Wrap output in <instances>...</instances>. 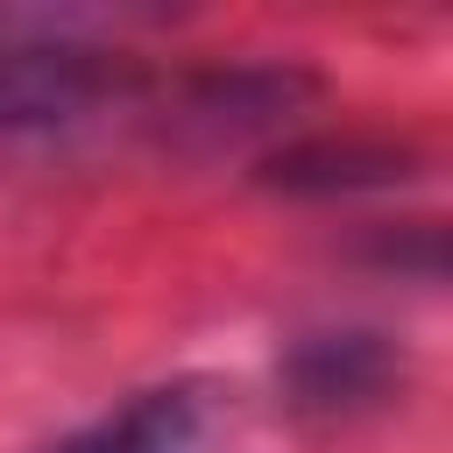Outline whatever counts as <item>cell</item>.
<instances>
[{
	"mask_svg": "<svg viewBox=\"0 0 453 453\" xmlns=\"http://www.w3.org/2000/svg\"><path fill=\"white\" fill-rule=\"evenodd\" d=\"M142 71L127 57L85 50V42H21L0 50V134L71 127L106 99H127Z\"/></svg>",
	"mask_w": 453,
	"mask_h": 453,
	"instance_id": "1",
	"label": "cell"
},
{
	"mask_svg": "<svg viewBox=\"0 0 453 453\" xmlns=\"http://www.w3.org/2000/svg\"><path fill=\"white\" fill-rule=\"evenodd\" d=\"M276 382H283V403L297 418H319V425L361 418V411H375V403H389L403 389V347L382 340V333H368V326L304 333L283 354Z\"/></svg>",
	"mask_w": 453,
	"mask_h": 453,
	"instance_id": "2",
	"label": "cell"
},
{
	"mask_svg": "<svg viewBox=\"0 0 453 453\" xmlns=\"http://www.w3.org/2000/svg\"><path fill=\"white\" fill-rule=\"evenodd\" d=\"M42 453H219V403L198 382H156Z\"/></svg>",
	"mask_w": 453,
	"mask_h": 453,
	"instance_id": "3",
	"label": "cell"
},
{
	"mask_svg": "<svg viewBox=\"0 0 453 453\" xmlns=\"http://www.w3.org/2000/svg\"><path fill=\"white\" fill-rule=\"evenodd\" d=\"M262 177L283 184V191H382V184L411 177V149H389V142H304V149H283Z\"/></svg>",
	"mask_w": 453,
	"mask_h": 453,
	"instance_id": "4",
	"label": "cell"
}]
</instances>
